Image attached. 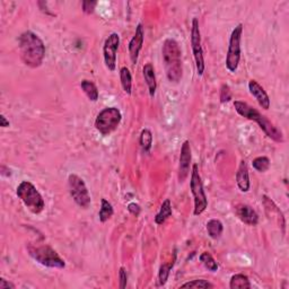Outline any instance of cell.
<instances>
[{"mask_svg":"<svg viewBox=\"0 0 289 289\" xmlns=\"http://www.w3.org/2000/svg\"><path fill=\"white\" fill-rule=\"evenodd\" d=\"M19 55L25 66L33 69L41 67L45 57L44 42L32 31H26L19 36Z\"/></svg>","mask_w":289,"mask_h":289,"instance_id":"1","label":"cell"},{"mask_svg":"<svg viewBox=\"0 0 289 289\" xmlns=\"http://www.w3.org/2000/svg\"><path fill=\"white\" fill-rule=\"evenodd\" d=\"M162 56L166 77L171 83H178L182 78V54L176 40L169 38L162 46Z\"/></svg>","mask_w":289,"mask_h":289,"instance_id":"2","label":"cell"},{"mask_svg":"<svg viewBox=\"0 0 289 289\" xmlns=\"http://www.w3.org/2000/svg\"><path fill=\"white\" fill-rule=\"evenodd\" d=\"M235 111L238 112L241 117H243L248 120L254 121L257 123L260 129L276 143H283V135L281 131L278 129L271 121L268 120L265 115H262L256 109L252 108L248 103L242 101L234 102Z\"/></svg>","mask_w":289,"mask_h":289,"instance_id":"3","label":"cell"},{"mask_svg":"<svg viewBox=\"0 0 289 289\" xmlns=\"http://www.w3.org/2000/svg\"><path fill=\"white\" fill-rule=\"evenodd\" d=\"M16 194L24 206L34 215H40L45 208V201L33 183L22 181L16 189Z\"/></svg>","mask_w":289,"mask_h":289,"instance_id":"4","label":"cell"},{"mask_svg":"<svg viewBox=\"0 0 289 289\" xmlns=\"http://www.w3.org/2000/svg\"><path fill=\"white\" fill-rule=\"evenodd\" d=\"M29 253L33 259L41 266L52 269H64L66 267V262L61 256L57 253L55 249H52L50 245H30Z\"/></svg>","mask_w":289,"mask_h":289,"instance_id":"5","label":"cell"},{"mask_svg":"<svg viewBox=\"0 0 289 289\" xmlns=\"http://www.w3.org/2000/svg\"><path fill=\"white\" fill-rule=\"evenodd\" d=\"M190 189L194 200L193 215L194 216H200L208 207V200H207L206 192H204L203 189L200 173H199V167L197 164H193L192 166Z\"/></svg>","mask_w":289,"mask_h":289,"instance_id":"6","label":"cell"},{"mask_svg":"<svg viewBox=\"0 0 289 289\" xmlns=\"http://www.w3.org/2000/svg\"><path fill=\"white\" fill-rule=\"evenodd\" d=\"M122 120V114L117 108H105L97 114L95 119V129L103 136L111 135Z\"/></svg>","mask_w":289,"mask_h":289,"instance_id":"7","label":"cell"},{"mask_svg":"<svg viewBox=\"0 0 289 289\" xmlns=\"http://www.w3.org/2000/svg\"><path fill=\"white\" fill-rule=\"evenodd\" d=\"M243 24L240 23L234 28L229 36L227 55H226V68L229 72H236L241 60V40L243 34Z\"/></svg>","mask_w":289,"mask_h":289,"instance_id":"8","label":"cell"},{"mask_svg":"<svg viewBox=\"0 0 289 289\" xmlns=\"http://www.w3.org/2000/svg\"><path fill=\"white\" fill-rule=\"evenodd\" d=\"M68 189L73 201L83 209H87L91 206L92 199L91 194L88 192V189L81 176L77 174H70L68 176Z\"/></svg>","mask_w":289,"mask_h":289,"instance_id":"9","label":"cell"},{"mask_svg":"<svg viewBox=\"0 0 289 289\" xmlns=\"http://www.w3.org/2000/svg\"><path fill=\"white\" fill-rule=\"evenodd\" d=\"M190 40H191L192 54L194 58V62H196L198 76H202L204 69H206V66H204L203 50H202V45H201V32H200V28H199V22L197 18L192 19Z\"/></svg>","mask_w":289,"mask_h":289,"instance_id":"10","label":"cell"},{"mask_svg":"<svg viewBox=\"0 0 289 289\" xmlns=\"http://www.w3.org/2000/svg\"><path fill=\"white\" fill-rule=\"evenodd\" d=\"M120 45V36L118 33H111L105 40L103 45L104 64L110 71L117 68V52Z\"/></svg>","mask_w":289,"mask_h":289,"instance_id":"11","label":"cell"},{"mask_svg":"<svg viewBox=\"0 0 289 289\" xmlns=\"http://www.w3.org/2000/svg\"><path fill=\"white\" fill-rule=\"evenodd\" d=\"M191 161H192V154H191V146L190 141L186 140L182 144L181 147V153H180V160H178V182L183 183L185 182L189 174H190V166H191Z\"/></svg>","mask_w":289,"mask_h":289,"instance_id":"12","label":"cell"},{"mask_svg":"<svg viewBox=\"0 0 289 289\" xmlns=\"http://www.w3.org/2000/svg\"><path fill=\"white\" fill-rule=\"evenodd\" d=\"M144 39H145L144 25L139 23L136 28V33L134 35V38L129 42V56H130L131 64L134 66H136L137 62H138L139 54L141 49H143Z\"/></svg>","mask_w":289,"mask_h":289,"instance_id":"13","label":"cell"},{"mask_svg":"<svg viewBox=\"0 0 289 289\" xmlns=\"http://www.w3.org/2000/svg\"><path fill=\"white\" fill-rule=\"evenodd\" d=\"M235 214L242 223L249 226H256L259 223V215L249 204L239 203L235 206Z\"/></svg>","mask_w":289,"mask_h":289,"instance_id":"14","label":"cell"},{"mask_svg":"<svg viewBox=\"0 0 289 289\" xmlns=\"http://www.w3.org/2000/svg\"><path fill=\"white\" fill-rule=\"evenodd\" d=\"M249 91L251 93V95L256 99L257 104H259L262 109L269 110L270 108L269 95H268L267 92L265 91V88L262 87L259 83L254 80H251L249 82Z\"/></svg>","mask_w":289,"mask_h":289,"instance_id":"15","label":"cell"},{"mask_svg":"<svg viewBox=\"0 0 289 289\" xmlns=\"http://www.w3.org/2000/svg\"><path fill=\"white\" fill-rule=\"evenodd\" d=\"M262 201H264V206L266 209V213L269 217H273L276 219V222L278 225L282 228V233H285V227H286V222L285 217H283V214L281 213V210L277 207V204L273 202L271 199L268 196L262 197Z\"/></svg>","mask_w":289,"mask_h":289,"instance_id":"16","label":"cell"},{"mask_svg":"<svg viewBox=\"0 0 289 289\" xmlns=\"http://www.w3.org/2000/svg\"><path fill=\"white\" fill-rule=\"evenodd\" d=\"M236 183L242 192H249L251 188L250 182V175H249V169L248 164L245 161H242L240 163L239 170L236 172Z\"/></svg>","mask_w":289,"mask_h":289,"instance_id":"17","label":"cell"},{"mask_svg":"<svg viewBox=\"0 0 289 289\" xmlns=\"http://www.w3.org/2000/svg\"><path fill=\"white\" fill-rule=\"evenodd\" d=\"M143 73L145 82L148 87V92L150 97H154L156 94V88H157V82H156V75H155V69L151 64H146L143 68Z\"/></svg>","mask_w":289,"mask_h":289,"instance_id":"18","label":"cell"},{"mask_svg":"<svg viewBox=\"0 0 289 289\" xmlns=\"http://www.w3.org/2000/svg\"><path fill=\"white\" fill-rule=\"evenodd\" d=\"M173 214L172 210V203L170 201V199H166L164 202L162 203V206L160 208V212L156 214L155 216V223L157 225H163L167 219H169Z\"/></svg>","mask_w":289,"mask_h":289,"instance_id":"19","label":"cell"},{"mask_svg":"<svg viewBox=\"0 0 289 289\" xmlns=\"http://www.w3.org/2000/svg\"><path fill=\"white\" fill-rule=\"evenodd\" d=\"M81 88L83 89V92L85 93V95L87 96L89 101L97 102V99L99 97V93L96 85L92 81H87V80L82 81Z\"/></svg>","mask_w":289,"mask_h":289,"instance_id":"20","label":"cell"},{"mask_svg":"<svg viewBox=\"0 0 289 289\" xmlns=\"http://www.w3.org/2000/svg\"><path fill=\"white\" fill-rule=\"evenodd\" d=\"M120 81L124 93L127 95H131V93H133V75L127 67H122L120 69Z\"/></svg>","mask_w":289,"mask_h":289,"instance_id":"21","label":"cell"},{"mask_svg":"<svg viewBox=\"0 0 289 289\" xmlns=\"http://www.w3.org/2000/svg\"><path fill=\"white\" fill-rule=\"evenodd\" d=\"M206 228H207V232H208V235L210 236V238H212L213 240H217L223 234L224 225L219 219L214 218V219L208 220V223L206 225Z\"/></svg>","mask_w":289,"mask_h":289,"instance_id":"22","label":"cell"},{"mask_svg":"<svg viewBox=\"0 0 289 289\" xmlns=\"http://www.w3.org/2000/svg\"><path fill=\"white\" fill-rule=\"evenodd\" d=\"M230 289H250L251 282L249 277L243 275V273H236L229 280Z\"/></svg>","mask_w":289,"mask_h":289,"instance_id":"23","label":"cell"},{"mask_svg":"<svg viewBox=\"0 0 289 289\" xmlns=\"http://www.w3.org/2000/svg\"><path fill=\"white\" fill-rule=\"evenodd\" d=\"M139 144L141 150H143L145 154H149L151 146H153V134H151L149 129H143V131H141L139 137Z\"/></svg>","mask_w":289,"mask_h":289,"instance_id":"24","label":"cell"},{"mask_svg":"<svg viewBox=\"0 0 289 289\" xmlns=\"http://www.w3.org/2000/svg\"><path fill=\"white\" fill-rule=\"evenodd\" d=\"M114 209L112 207V204L110 203L107 199H102L101 200V208H99L98 212V217L99 222L101 223H107L108 220L113 216Z\"/></svg>","mask_w":289,"mask_h":289,"instance_id":"25","label":"cell"},{"mask_svg":"<svg viewBox=\"0 0 289 289\" xmlns=\"http://www.w3.org/2000/svg\"><path fill=\"white\" fill-rule=\"evenodd\" d=\"M199 260H200V262L207 270L212 272H216L218 270L219 266L217 264V261L214 259V256L210 254L209 252H203V253H201L200 256H199Z\"/></svg>","mask_w":289,"mask_h":289,"instance_id":"26","label":"cell"},{"mask_svg":"<svg viewBox=\"0 0 289 289\" xmlns=\"http://www.w3.org/2000/svg\"><path fill=\"white\" fill-rule=\"evenodd\" d=\"M252 166L253 169L260 173H265L270 167V160L267 156H259L252 161Z\"/></svg>","mask_w":289,"mask_h":289,"instance_id":"27","label":"cell"},{"mask_svg":"<svg viewBox=\"0 0 289 289\" xmlns=\"http://www.w3.org/2000/svg\"><path fill=\"white\" fill-rule=\"evenodd\" d=\"M174 262H175V257L173 259L171 264H164V265L161 266L160 272H159V285L160 286H164L166 281H167V279H169L170 272L172 270L173 266H174Z\"/></svg>","mask_w":289,"mask_h":289,"instance_id":"28","label":"cell"},{"mask_svg":"<svg viewBox=\"0 0 289 289\" xmlns=\"http://www.w3.org/2000/svg\"><path fill=\"white\" fill-rule=\"evenodd\" d=\"M181 288H196V289H208V288H214V285L212 282L204 279H196L188 281L186 283L181 285Z\"/></svg>","mask_w":289,"mask_h":289,"instance_id":"29","label":"cell"},{"mask_svg":"<svg viewBox=\"0 0 289 289\" xmlns=\"http://www.w3.org/2000/svg\"><path fill=\"white\" fill-rule=\"evenodd\" d=\"M220 103H227L232 99V92H230V88L226 84H223L222 87H220Z\"/></svg>","mask_w":289,"mask_h":289,"instance_id":"30","label":"cell"},{"mask_svg":"<svg viewBox=\"0 0 289 289\" xmlns=\"http://www.w3.org/2000/svg\"><path fill=\"white\" fill-rule=\"evenodd\" d=\"M119 280H120V288L124 289L128 283V273L124 267H121L119 270Z\"/></svg>","mask_w":289,"mask_h":289,"instance_id":"31","label":"cell"},{"mask_svg":"<svg viewBox=\"0 0 289 289\" xmlns=\"http://www.w3.org/2000/svg\"><path fill=\"white\" fill-rule=\"evenodd\" d=\"M97 6V2H83L82 3V7H83V12L87 14V15H91L94 13V10H95V7Z\"/></svg>","mask_w":289,"mask_h":289,"instance_id":"32","label":"cell"},{"mask_svg":"<svg viewBox=\"0 0 289 289\" xmlns=\"http://www.w3.org/2000/svg\"><path fill=\"white\" fill-rule=\"evenodd\" d=\"M128 212L133 215V216L135 217H138L139 215H140V212H141V208L138 203H136V202H130L128 204Z\"/></svg>","mask_w":289,"mask_h":289,"instance_id":"33","label":"cell"},{"mask_svg":"<svg viewBox=\"0 0 289 289\" xmlns=\"http://www.w3.org/2000/svg\"><path fill=\"white\" fill-rule=\"evenodd\" d=\"M16 286L13 282H10L4 278H0V289H15Z\"/></svg>","mask_w":289,"mask_h":289,"instance_id":"34","label":"cell"},{"mask_svg":"<svg viewBox=\"0 0 289 289\" xmlns=\"http://www.w3.org/2000/svg\"><path fill=\"white\" fill-rule=\"evenodd\" d=\"M10 125L9 120L5 117V114H0V127L2 128H8Z\"/></svg>","mask_w":289,"mask_h":289,"instance_id":"35","label":"cell"}]
</instances>
